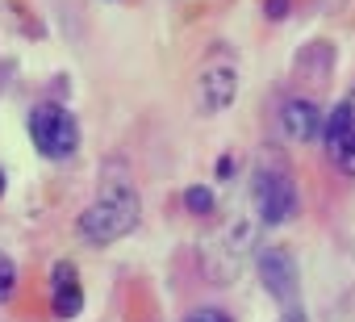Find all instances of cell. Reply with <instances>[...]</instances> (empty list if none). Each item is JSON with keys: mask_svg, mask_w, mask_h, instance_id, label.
I'll return each mask as SVG.
<instances>
[{"mask_svg": "<svg viewBox=\"0 0 355 322\" xmlns=\"http://www.w3.org/2000/svg\"><path fill=\"white\" fill-rule=\"evenodd\" d=\"M138 218H142V205H138L134 189L113 185V189H105V193H101V197H96V201L80 214L76 230H80V239H84V243L105 247V243L125 239V235L138 226Z\"/></svg>", "mask_w": 355, "mask_h": 322, "instance_id": "cell-1", "label": "cell"}, {"mask_svg": "<svg viewBox=\"0 0 355 322\" xmlns=\"http://www.w3.org/2000/svg\"><path fill=\"white\" fill-rule=\"evenodd\" d=\"M30 138L46 159H71L80 146V121L63 105L46 101V105H34L30 113Z\"/></svg>", "mask_w": 355, "mask_h": 322, "instance_id": "cell-2", "label": "cell"}, {"mask_svg": "<svg viewBox=\"0 0 355 322\" xmlns=\"http://www.w3.org/2000/svg\"><path fill=\"white\" fill-rule=\"evenodd\" d=\"M251 193H255V210L268 226H280L297 214V185L284 168H259L251 180Z\"/></svg>", "mask_w": 355, "mask_h": 322, "instance_id": "cell-3", "label": "cell"}, {"mask_svg": "<svg viewBox=\"0 0 355 322\" xmlns=\"http://www.w3.org/2000/svg\"><path fill=\"white\" fill-rule=\"evenodd\" d=\"M322 138H326V155L343 176H355V88L326 113L322 121Z\"/></svg>", "mask_w": 355, "mask_h": 322, "instance_id": "cell-4", "label": "cell"}, {"mask_svg": "<svg viewBox=\"0 0 355 322\" xmlns=\"http://www.w3.org/2000/svg\"><path fill=\"white\" fill-rule=\"evenodd\" d=\"M259 280L276 301L293 305V297H297V264H293V255L284 247H268L259 255Z\"/></svg>", "mask_w": 355, "mask_h": 322, "instance_id": "cell-5", "label": "cell"}, {"mask_svg": "<svg viewBox=\"0 0 355 322\" xmlns=\"http://www.w3.org/2000/svg\"><path fill=\"white\" fill-rule=\"evenodd\" d=\"M322 109L313 105V101H305V96H293V101H284V109H280V126H284V134L293 138V142H313L318 134H322Z\"/></svg>", "mask_w": 355, "mask_h": 322, "instance_id": "cell-6", "label": "cell"}, {"mask_svg": "<svg viewBox=\"0 0 355 322\" xmlns=\"http://www.w3.org/2000/svg\"><path fill=\"white\" fill-rule=\"evenodd\" d=\"M51 305H55V314H59V318H76V314H80V305H84L80 276H76V268H71L67 260H59V264H55V272H51Z\"/></svg>", "mask_w": 355, "mask_h": 322, "instance_id": "cell-7", "label": "cell"}, {"mask_svg": "<svg viewBox=\"0 0 355 322\" xmlns=\"http://www.w3.org/2000/svg\"><path fill=\"white\" fill-rule=\"evenodd\" d=\"M234 92H239L234 67H230V63H222V67L205 71V80H201V109H205V113H222V109H230Z\"/></svg>", "mask_w": 355, "mask_h": 322, "instance_id": "cell-8", "label": "cell"}, {"mask_svg": "<svg viewBox=\"0 0 355 322\" xmlns=\"http://www.w3.org/2000/svg\"><path fill=\"white\" fill-rule=\"evenodd\" d=\"M13 289H17V264H13L5 251H0V305L13 297Z\"/></svg>", "mask_w": 355, "mask_h": 322, "instance_id": "cell-9", "label": "cell"}, {"mask_svg": "<svg viewBox=\"0 0 355 322\" xmlns=\"http://www.w3.org/2000/svg\"><path fill=\"white\" fill-rule=\"evenodd\" d=\"M184 205L193 214H214V193L201 189V185H193V189H184Z\"/></svg>", "mask_w": 355, "mask_h": 322, "instance_id": "cell-10", "label": "cell"}, {"mask_svg": "<svg viewBox=\"0 0 355 322\" xmlns=\"http://www.w3.org/2000/svg\"><path fill=\"white\" fill-rule=\"evenodd\" d=\"M184 322H234V318H230L226 310H193Z\"/></svg>", "mask_w": 355, "mask_h": 322, "instance_id": "cell-11", "label": "cell"}, {"mask_svg": "<svg viewBox=\"0 0 355 322\" xmlns=\"http://www.w3.org/2000/svg\"><path fill=\"white\" fill-rule=\"evenodd\" d=\"M268 17L272 22H284L288 17V0H268Z\"/></svg>", "mask_w": 355, "mask_h": 322, "instance_id": "cell-12", "label": "cell"}, {"mask_svg": "<svg viewBox=\"0 0 355 322\" xmlns=\"http://www.w3.org/2000/svg\"><path fill=\"white\" fill-rule=\"evenodd\" d=\"M276 322H309V318H305V310H301V305H288Z\"/></svg>", "mask_w": 355, "mask_h": 322, "instance_id": "cell-13", "label": "cell"}, {"mask_svg": "<svg viewBox=\"0 0 355 322\" xmlns=\"http://www.w3.org/2000/svg\"><path fill=\"white\" fill-rule=\"evenodd\" d=\"M0 193H5V172H0Z\"/></svg>", "mask_w": 355, "mask_h": 322, "instance_id": "cell-14", "label": "cell"}]
</instances>
